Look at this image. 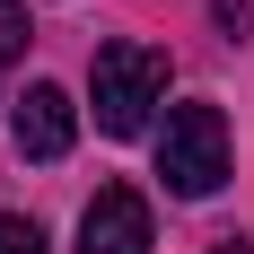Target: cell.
I'll return each instance as SVG.
<instances>
[{
    "mask_svg": "<svg viewBox=\"0 0 254 254\" xmlns=\"http://www.w3.org/2000/svg\"><path fill=\"white\" fill-rule=\"evenodd\" d=\"M219 254H254V246H246V237H219Z\"/></svg>",
    "mask_w": 254,
    "mask_h": 254,
    "instance_id": "7",
    "label": "cell"
},
{
    "mask_svg": "<svg viewBox=\"0 0 254 254\" xmlns=\"http://www.w3.org/2000/svg\"><path fill=\"white\" fill-rule=\"evenodd\" d=\"M88 97H97V131H114V140H131V131H149V105L167 97V53L149 44H97V62H88Z\"/></svg>",
    "mask_w": 254,
    "mask_h": 254,
    "instance_id": "1",
    "label": "cell"
},
{
    "mask_svg": "<svg viewBox=\"0 0 254 254\" xmlns=\"http://www.w3.org/2000/svg\"><path fill=\"white\" fill-rule=\"evenodd\" d=\"M18 53H26V9H18V0H0V70H9Z\"/></svg>",
    "mask_w": 254,
    "mask_h": 254,
    "instance_id": "6",
    "label": "cell"
},
{
    "mask_svg": "<svg viewBox=\"0 0 254 254\" xmlns=\"http://www.w3.org/2000/svg\"><path fill=\"white\" fill-rule=\"evenodd\" d=\"M79 254H149V202L131 184H105L79 210Z\"/></svg>",
    "mask_w": 254,
    "mask_h": 254,
    "instance_id": "3",
    "label": "cell"
},
{
    "mask_svg": "<svg viewBox=\"0 0 254 254\" xmlns=\"http://www.w3.org/2000/svg\"><path fill=\"white\" fill-rule=\"evenodd\" d=\"M158 176H167V193H184V202L219 193V184H228V114L202 105V97L176 105L167 131H158Z\"/></svg>",
    "mask_w": 254,
    "mask_h": 254,
    "instance_id": "2",
    "label": "cell"
},
{
    "mask_svg": "<svg viewBox=\"0 0 254 254\" xmlns=\"http://www.w3.org/2000/svg\"><path fill=\"white\" fill-rule=\"evenodd\" d=\"M9 131H18V149L26 158H70V140H79V105L53 88V79H35L18 97V114H9Z\"/></svg>",
    "mask_w": 254,
    "mask_h": 254,
    "instance_id": "4",
    "label": "cell"
},
{
    "mask_svg": "<svg viewBox=\"0 0 254 254\" xmlns=\"http://www.w3.org/2000/svg\"><path fill=\"white\" fill-rule=\"evenodd\" d=\"M0 254H44V228L18 219V210H0Z\"/></svg>",
    "mask_w": 254,
    "mask_h": 254,
    "instance_id": "5",
    "label": "cell"
}]
</instances>
